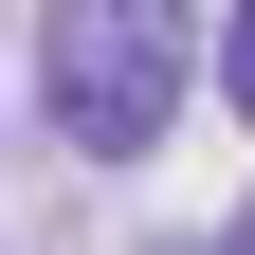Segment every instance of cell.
Instances as JSON below:
<instances>
[{
	"label": "cell",
	"mask_w": 255,
	"mask_h": 255,
	"mask_svg": "<svg viewBox=\"0 0 255 255\" xmlns=\"http://www.w3.org/2000/svg\"><path fill=\"white\" fill-rule=\"evenodd\" d=\"M37 73L91 164H146L182 128V73H201V0H37Z\"/></svg>",
	"instance_id": "1"
},
{
	"label": "cell",
	"mask_w": 255,
	"mask_h": 255,
	"mask_svg": "<svg viewBox=\"0 0 255 255\" xmlns=\"http://www.w3.org/2000/svg\"><path fill=\"white\" fill-rule=\"evenodd\" d=\"M219 110L255 128V0H237V18H219Z\"/></svg>",
	"instance_id": "2"
},
{
	"label": "cell",
	"mask_w": 255,
	"mask_h": 255,
	"mask_svg": "<svg viewBox=\"0 0 255 255\" xmlns=\"http://www.w3.org/2000/svg\"><path fill=\"white\" fill-rule=\"evenodd\" d=\"M219 255H255V219H237V237H219Z\"/></svg>",
	"instance_id": "3"
}]
</instances>
